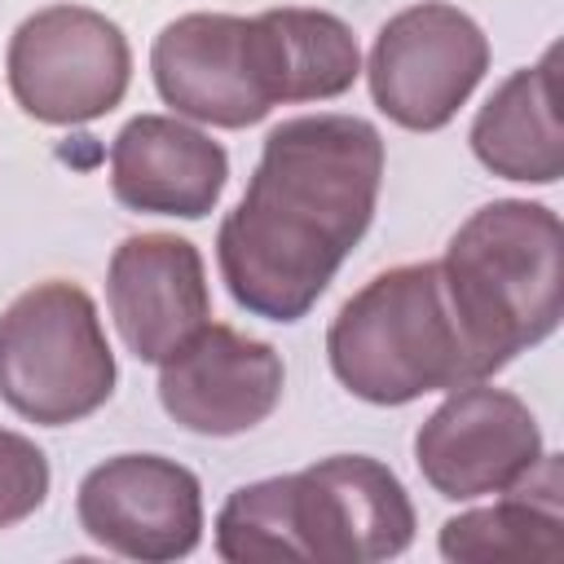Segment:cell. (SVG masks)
<instances>
[{"mask_svg":"<svg viewBox=\"0 0 564 564\" xmlns=\"http://www.w3.org/2000/svg\"><path fill=\"white\" fill-rule=\"evenodd\" d=\"M383 185V137L361 115H295L269 128L256 172L216 229L238 308L300 322L366 238Z\"/></svg>","mask_w":564,"mask_h":564,"instance_id":"cell-1","label":"cell"},{"mask_svg":"<svg viewBox=\"0 0 564 564\" xmlns=\"http://www.w3.org/2000/svg\"><path fill=\"white\" fill-rule=\"evenodd\" d=\"M414 529V502L388 463L330 454L304 471L238 485L216 516V555L229 564H379L410 551Z\"/></svg>","mask_w":564,"mask_h":564,"instance_id":"cell-2","label":"cell"},{"mask_svg":"<svg viewBox=\"0 0 564 564\" xmlns=\"http://www.w3.org/2000/svg\"><path fill=\"white\" fill-rule=\"evenodd\" d=\"M330 375L370 405H410L489 379L445 286L441 260L397 264L339 304L326 330Z\"/></svg>","mask_w":564,"mask_h":564,"instance_id":"cell-3","label":"cell"},{"mask_svg":"<svg viewBox=\"0 0 564 564\" xmlns=\"http://www.w3.org/2000/svg\"><path fill=\"white\" fill-rule=\"evenodd\" d=\"M441 273L489 379L560 330L564 229L546 203L494 198L476 207L454 229Z\"/></svg>","mask_w":564,"mask_h":564,"instance_id":"cell-4","label":"cell"},{"mask_svg":"<svg viewBox=\"0 0 564 564\" xmlns=\"http://www.w3.org/2000/svg\"><path fill=\"white\" fill-rule=\"evenodd\" d=\"M119 366L93 295L66 278L26 286L0 313V401L40 423L66 427L97 414Z\"/></svg>","mask_w":564,"mask_h":564,"instance_id":"cell-5","label":"cell"},{"mask_svg":"<svg viewBox=\"0 0 564 564\" xmlns=\"http://www.w3.org/2000/svg\"><path fill=\"white\" fill-rule=\"evenodd\" d=\"M150 79L181 119L251 128L282 106V70L264 13H181L150 44Z\"/></svg>","mask_w":564,"mask_h":564,"instance_id":"cell-6","label":"cell"},{"mask_svg":"<svg viewBox=\"0 0 564 564\" xmlns=\"http://www.w3.org/2000/svg\"><path fill=\"white\" fill-rule=\"evenodd\" d=\"M9 93L35 123L79 128L110 115L132 84V48L115 18L48 4L18 22L4 48Z\"/></svg>","mask_w":564,"mask_h":564,"instance_id":"cell-7","label":"cell"},{"mask_svg":"<svg viewBox=\"0 0 564 564\" xmlns=\"http://www.w3.org/2000/svg\"><path fill=\"white\" fill-rule=\"evenodd\" d=\"M489 70V35L445 0L392 13L366 57L375 106L405 132H441Z\"/></svg>","mask_w":564,"mask_h":564,"instance_id":"cell-8","label":"cell"},{"mask_svg":"<svg viewBox=\"0 0 564 564\" xmlns=\"http://www.w3.org/2000/svg\"><path fill=\"white\" fill-rule=\"evenodd\" d=\"M542 454L546 445L538 414L489 379L449 388L414 432V463L432 494L449 502L511 489Z\"/></svg>","mask_w":564,"mask_h":564,"instance_id":"cell-9","label":"cell"},{"mask_svg":"<svg viewBox=\"0 0 564 564\" xmlns=\"http://www.w3.org/2000/svg\"><path fill=\"white\" fill-rule=\"evenodd\" d=\"M75 520L110 555L185 560L203 542V485L167 454H115L79 480Z\"/></svg>","mask_w":564,"mask_h":564,"instance_id":"cell-10","label":"cell"},{"mask_svg":"<svg viewBox=\"0 0 564 564\" xmlns=\"http://www.w3.org/2000/svg\"><path fill=\"white\" fill-rule=\"evenodd\" d=\"M286 388L282 352L225 322H207L159 361V405L198 436H242L260 427Z\"/></svg>","mask_w":564,"mask_h":564,"instance_id":"cell-11","label":"cell"},{"mask_svg":"<svg viewBox=\"0 0 564 564\" xmlns=\"http://www.w3.org/2000/svg\"><path fill=\"white\" fill-rule=\"evenodd\" d=\"M106 304L123 348L159 366L212 322L207 264L181 234H128L106 269Z\"/></svg>","mask_w":564,"mask_h":564,"instance_id":"cell-12","label":"cell"},{"mask_svg":"<svg viewBox=\"0 0 564 564\" xmlns=\"http://www.w3.org/2000/svg\"><path fill=\"white\" fill-rule=\"evenodd\" d=\"M229 185V154L181 115H137L110 141V194L128 212L203 220Z\"/></svg>","mask_w":564,"mask_h":564,"instance_id":"cell-13","label":"cell"},{"mask_svg":"<svg viewBox=\"0 0 564 564\" xmlns=\"http://www.w3.org/2000/svg\"><path fill=\"white\" fill-rule=\"evenodd\" d=\"M471 154L485 172L520 185H555L564 176V128L555 106V48L511 70L471 119Z\"/></svg>","mask_w":564,"mask_h":564,"instance_id":"cell-14","label":"cell"},{"mask_svg":"<svg viewBox=\"0 0 564 564\" xmlns=\"http://www.w3.org/2000/svg\"><path fill=\"white\" fill-rule=\"evenodd\" d=\"M564 471L560 454H542L489 507L449 516L436 533L445 560H555L564 551Z\"/></svg>","mask_w":564,"mask_h":564,"instance_id":"cell-15","label":"cell"},{"mask_svg":"<svg viewBox=\"0 0 564 564\" xmlns=\"http://www.w3.org/2000/svg\"><path fill=\"white\" fill-rule=\"evenodd\" d=\"M278 70H282V106L295 101H330L344 97L361 75V48L344 18L326 9H264Z\"/></svg>","mask_w":564,"mask_h":564,"instance_id":"cell-16","label":"cell"},{"mask_svg":"<svg viewBox=\"0 0 564 564\" xmlns=\"http://www.w3.org/2000/svg\"><path fill=\"white\" fill-rule=\"evenodd\" d=\"M48 454L31 436L0 427V529H13L26 516H35L48 498Z\"/></svg>","mask_w":564,"mask_h":564,"instance_id":"cell-17","label":"cell"}]
</instances>
